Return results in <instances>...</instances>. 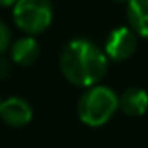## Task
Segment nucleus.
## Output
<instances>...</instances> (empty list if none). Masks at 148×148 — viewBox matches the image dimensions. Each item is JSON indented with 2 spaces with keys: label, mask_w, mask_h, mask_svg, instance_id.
Listing matches in <instances>:
<instances>
[{
  "label": "nucleus",
  "mask_w": 148,
  "mask_h": 148,
  "mask_svg": "<svg viewBox=\"0 0 148 148\" xmlns=\"http://www.w3.org/2000/svg\"><path fill=\"white\" fill-rule=\"evenodd\" d=\"M59 68L68 82L79 87H92L106 75L108 56L96 44L75 38L63 47Z\"/></svg>",
  "instance_id": "f257e3e1"
},
{
  "label": "nucleus",
  "mask_w": 148,
  "mask_h": 148,
  "mask_svg": "<svg viewBox=\"0 0 148 148\" xmlns=\"http://www.w3.org/2000/svg\"><path fill=\"white\" fill-rule=\"evenodd\" d=\"M119 110V96L105 86L89 87L79 99V119L89 127L105 125Z\"/></svg>",
  "instance_id": "f03ea898"
},
{
  "label": "nucleus",
  "mask_w": 148,
  "mask_h": 148,
  "mask_svg": "<svg viewBox=\"0 0 148 148\" xmlns=\"http://www.w3.org/2000/svg\"><path fill=\"white\" fill-rule=\"evenodd\" d=\"M12 19L23 33L38 35L52 23V4L51 0H18L12 7Z\"/></svg>",
  "instance_id": "7ed1b4c3"
},
{
  "label": "nucleus",
  "mask_w": 148,
  "mask_h": 148,
  "mask_svg": "<svg viewBox=\"0 0 148 148\" xmlns=\"http://www.w3.org/2000/svg\"><path fill=\"white\" fill-rule=\"evenodd\" d=\"M136 47H138V33L132 28L120 26L110 33L105 44V54L108 56V59L124 61L134 54Z\"/></svg>",
  "instance_id": "20e7f679"
},
{
  "label": "nucleus",
  "mask_w": 148,
  "mask_h": 148,
  "mask_svg": "<svg viewBox=\"0 0 148 148\" xmlns=\"http://www.w3.org/2000/svg\"><path fill=\"white\" fill-rule=\"evenodd\" d=\"M33 110L30 103L19 96H12L2 101L0 106V119L4 120V124L11 127H25L32 122Z\"/></svg>",
  "instance_id": "39448f33"
},
{
  "label": "nucleus",
  "mask_w": 148,
  "mask_h": 148,
  "mask_svg": "<svg viewBox=\"0 0 148 148\" xmlns=\"http://www.w3.org/2000/svg\"><path fill=\"white\" fill-rule=\"evenodd\" d=\"M40 54V45L32 35L18 38L11 47V59L19 66H32Z\"/></svg>",
  "instance_id": "423d86ee"
},
{
  "label": "nucleus",
  "mask_w": 148,
  "mask_h": 148,
  "mask_svg": "<svg viewBox=\"0 0 148 148\" xmlns=\"http://www.w3.org/2000/svg\"><path fill=\"white\" fill-rule=\"evenodd\" d=\"M119 108L129 117H139L148 110V92L139 87H129L119 98Z\"/></svg>",
  "instance_id": "0eeeda50"
},
{
  "label": "nucleus",
  "mask_w": 148,
  "mask_h": 148,
  "mask_svg": "<svg viewBox=\"0 0 148 148\" xmlns=\"http://www.w3.org/2000/svg\"><path fill=\"white\" fill-rule=\"evenodd\" d=\"M127 19L138 35L148 38V0H129Z\"/></svg>",
  "instance_id": "6e6552de"
},
{
  "label": "nucleus",
  "mask_w": 148,
  "mask_h": 148,
  "mask_svg": "<svg viewBox=\"0 0 148 148\" xmlns=\"http://www.w3.org/2000/svg\"><path fill=\"white\" fill-rule=\"evenodd\" d=\"M9 44H11V30L0 19V54H4L9 49Z\"/></svg>",
  "instance_id": "1a4fd4ad"
},
{
  "label": "nucleus",
  "mask_w": 148,
  "mask_h": 148,
  "mask_svg": "<svg viewBox=\"0 0 148 148\" xmlns=\"http://www.w3.org/2000/svg\"><path fill=\"white\" fill-rule=\"evenodd\" d=\"M9 73H11V63L0 54V79H5Z\"/></svg>",
  "instance_id": "9d476101"
},
{
  "label": "nucleus",
  "mask_w": 148,
  "mask_h": 148,
  "mask_svg": "<svg viewBox=\"0 0 148 148\" xmlns=\"http://www.w3.org/2000/svg\"><path fill=\"white\" fill-rule=\"evenodd\" d=\"M18 0H0V7H14Z\"/></svg>",
  "instance_id": "9b49d317"
},
{
  "label": "nucleus",
  "mask_w": 148,
  "mask_h": 148,
  "mask_svg": "<svg viewBox=\"0 0 148 148\" xmlns=\"http://www.w3.org/2000/svg\"><path fill=\"white\" fill-rule=\"evenodd\" d=\"M115 2H129V0H115Z\"/></svg>",
  "instance_id": "f8f14e48"
},
{
  "label": "nucleus",
  "mask_w": 148,
  "mask_h": 148,
  "mask_svg": "<svg viewBox=\"0 0 148 148\" xmlns=\"http://www.w3.org/2000/svg\"><path fill=\"white\" fill-rule=\"evenodd\" d=\"M0 106H2V99H0Z\"/></svg>",
  "instance_id": "ddd939ff"
}]
</instances>
